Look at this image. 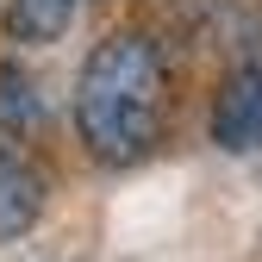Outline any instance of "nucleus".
Returning <instances> with one entry per match:
<instances>
[{
	"mask_svg": "<svg viewBox=\"0 0 262 262\" xmlns=\"http://www.w3.org/2000/svg\"><path fill=\"white\" fill-rule=\"evenodd\" d=\"M206 144L225 156H262V56H244L225 69L206 106Z\"/></svg>",
	"mask_w": 262,
	"mask_h": 262,
	"instance_id": "nucleus-2",
	"label": "nucleus"
},
{
	"mask_svg": "<svg viewBox=\"0 0 262 262\" xmlns=\"http://www.w3.org/2000/svg\"><path fill=\"white\" fill-rule=\"evenodd\" d=\"M50 212V175L31 162L25 138L0 131V244H19L44 225Z\"/></svg>",
	"mask_w": 262,
	"mask_h": 262,
	"instance_id": "nucleus-3",
	"label": "nucleus"
},
{
	"mask_svg": "<svg viewBox=\"0 0 262 262\" xmlns=\"http://www.w3.org/2000/svg\"><path fill=\"white\" fill-rule=\"evenodd\" d=\"M69 119H75V144L94 169H106V175L144 169L162 150L169 119H175V62L156 31L119 25L81 56Z\"/></svg>",
	"mask_w": 262,
	"mask_h": 262,
	"instance_id": "nucleus-1",
	"label": "nucleus"
},
{
	"mask_svg": "<svg viewBox=\"0 0 262 262\" xmlns=\"http://www.w3.org/2000/svg\"><path fill=\"white\" fill-rule=\"evenodd\" d=\"M50 125V94H44V75L31 62L7 56L0 62V131L7 138H38Z\"/></svg>",
	"mask_w": 262,
	"mask_h": 262,
	"instance_id": "nucleus-5",
	"label": "nucleus"
},
{
	"mask_svg": "<svg viewBox=\"0 0 262 262\" xmlns=\"http://www.w3.org/2000/svg\"><path fill=\"white\" fill-rule=\"evenodd\" d=\"M75 19H81V0H7L0 7V38L13 50H50L69 38Z\"/></svg>",
	"mask_w": 262,
	"mask_h": 262,
	"instance_id": "nucleus-4",
	"label": "nucleus"
}]
</instances>
